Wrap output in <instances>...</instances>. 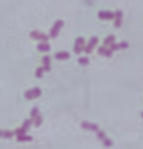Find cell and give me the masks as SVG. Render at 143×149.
<instances>
[{"label": "cell", "mask_w": 143, "mask_h": 149, "mask_svg": "<svg viewBox=\"0 0 143 149\" xmlns=\"http://www.w3.org/2000/svg\"><path fill=\"white\" fill-rule=\"evenodd\" d=\"M63 25H64V21H61V19L56 21V22H54V25H53V26H51V29H50L48 37H50V38H57V37H58V34H60V31H61V28H63Z\"/></svg>", "instance_id": "cell-1"}, {"label": "cell", "mask_w": 143, "mask_h": 149, "mask_svg": "<svg viewBox=\"0 0 143 149\" xmlns=\"http://www.w3.org/2000/svg\"><path fill=\"white\" fill-rule=\"evenodd\" d=\"M24 97H25V100H28V101H32V100H35V98H40V97H41V89H40V88H31V89L25 91Z\"/></svg>", "instance_id": "cell-2"}, {"label": "cell", "mask_w": 143, "mask_h": 149, "mask_svg": "<svg viewBox=\"0 0 143 149\" xmlns=\"http://www.w3.org/2000/svg\"><path fill=\"white\" fill-rule=\"evenodd\" d=\"M85 44H86L85 38H83V37H78V38H76V41H75L73 51H75L76 54H82V51H83V48H85Z\"/></svg>", "instance_id": "cell-3"}, {"label": "cell", "mask_w": 143, "mask_h": 149, "mask_svg": "<svg viewBox=\"0 0 143 149\" xmlns=\"http://www.w3.org/2000/svg\"><path fill=\"white\" fill-rule=\"evenodd\" d=\"M29 37H31L32 40H35V41H48V40H50V37H48L47 34L41 32V31H31Z\"/></svg>", "instance_id": "cell-4"}, {"label": "cell", "mask_w": 143, "mask_h": 149, "mask_svg": "<svg viewBox=\"0 0 143 149\" xmlns=\"http://www.w3.org/2000/svg\"><path fill=\"white\" fill-rule=\"evenodd\" d=\"M98 44V37H92L86 44H85V48H83V51L86 53V54H91L92 51H94V48H95V45Z\"/></svg>", "instance_id": "cell-5"}, {"label": "cell", "mask_w": 143, "mask_h": 149, "mask_svg": "<svg viewBox=\"0 0 143 149\" xmlns=\"http://www.w3.org/2000/svg\"><path fill=\"white\" fill-rule=\"evenodd\" d=\"M98 18L101 21H112L114 19V12H111V10H99L98 12Z\"/></svg>", "instance_id": "cell-6"}, {"label": "cell", "mask_w": 143, "mask_h": 149, "mask_svg": "<svg viewBox=\"0 0 143 149\" xmlns=\"http://www.w3.org/2000/svg\"><path fill=\"white\" fill-rule=\"evenodd\" d=\"M81 126H82L83 130H89V132H98L99 130V126L96 123H91V121H82Z\"/></svg>", "instance_id": "cell-7"}, {"label": "cell", "mask_w": 143, "mask_h": 149, "mask_svg": "<svg viewBox=\"0 0 143 149\" xmlns=\"http://www.w3.org/2000/svg\"><path fill=\"white\" fill-rule=\"evenodd\" d=\"M126 48H128V42L127 41H121V42H112L111 45H110V50L111 51H118V50H126Z\"/></svg>", "instance_id": "cell-8"}, {"label": "cell", "mask_w": 143, "mask_h": 149, "mask_svg": "<svg viewBox=\"0 0 143 149\" xmlns=\"http://www.w3.org/2000/svg\"><path fill=\"white\" fill-rule=\"evenodd\" d=\"M114 26L115 28H120L121 26V24H123V12L121 10H117V12H114Z\"/></svg>", "instance_id": "cell-9"}, {"label": "cell", "mask_w": 143, "mask_h": 149, "mask_svg": "<svg viewBox=\"0 0 143 149\" xmlns=\"http://www.w3.org/2000/svg\"><path fill=\"white\" fill-rule=\"evenodd\" d=\"M37 50H38L40 53H48V51L51 50V47H50L48 41H40V44L37 45Z\"/></svg>", "instance_id": "cell-10"}, {"label": "cell", "mask_w": 143, "mask_h": 149, "mask_svg": "<svg viewBox=\"0 0 143 149\" xmlns=\"http://www.w3.org/2000/svg\"><path fill=\"white\" fill-rule=\"evenodd\" d=\"M112 53H114V51H111L110 47H105V45H102V47L98 48V54H99V56H104V57H111Z\"/></svg>", "instance_id": "cell-11"}, {"label": "cell", "mask_w": 143, "mask_h": 149, "mask_svg": "<svg viewBox=\"0 0 143 149\" xmlns=\"http://www.w3.org/2000/svg\"><path fill=\"white\" fill-rule=\"evenodd\" d=\"M54 58L56 60H67V58H70V53H67V51H58V53L54 54Z\"/></svg>", "instance_id": "cell-12"}, {"label": "cell", "mask_w": 143, "mask_h": 149, "mask_svg": "<svg viewBox=\"0 0 143 149\" xmlns=\"http://www.w3.org/2000/svg\"><path fill=\"white\" fill-rule=\"evenodd\" d=\"M50 61H51V57H50V56H44V57H42V67H44L45 72H50V70H51Z\"/></svg>", "instance_id": "cell-13"}, {"label": "cell", "mask_w": 143, "mask_h": 149, "mask_svg": "<svg viewBox=\"0 0 143 149\" xmlns=\"http://www.w3.org/2000/svg\"><path fill=\"white\" fill-rule=\"evenodd\" d=\"M15 137H16L18 142H32V136H29V134H26V133L18 134V136H15Z\"/></svg>", "instance_id": "cell-14"}, {"label": "cell", "mask_w": 143, "mask_h": 149, "mask_svg": "<svg viewBox=\"0 0 143 149\" xmlns=\"http://www.w3.org/2000/svg\"><path fill=\"white\" fill-rule=\"evenodd\" d=\"M114 41H115V37H114V35H108V37H105V40H104V45H105V47H110Z\"/></svg>", "instance_id": "cell-15"}, {"label": "cell", "mask_w": 143, "mask_h": 149, "mask_svg": "<svg viewBox=\"0 0 143 149\" xmlns=\"http://www.w3.org/2000/svg\"><path fill=\"white\" fill-rule=\"evenodd\" d=\"M31 126H32V120H31V118H26V120L24 121V124H22L21 127H22V129H24V132L26 133V132L29 130V127H31Z\"/></svg>", "instance_id": "cell-16"}, {"label": "cell", "mask_w": 143, "mask_h": 149, "mask_svg": "<svg viewBox=\"0 0 143 149\" xmlns=\"http://www.w3.org/2000/svg\"><path fill=\"white\" fill-rule=\"evenodd\" d=\"M44 72H45V70H44L42 66H41V67H37V69H35V76H37L38 79H41V78L44 76Z\"/></svg>", "instance_id": "cell-17"}, {"label": "cell", "mask_w": 143, "mask_h": 149, "mask_svg": "<svg viewBox=\"0 0 143 149\" xmlns=\"http://www.w3.org/2000/svg\"><path fill=\"white\" fill-rule=\"evenodd\" d=\"M32 124H34V126H37V127L42 124V117H41V114H38V116H35V118L32 120Z\"/></svg>", "instance_id": "cell-18"}, {"label": "cell", "mask_w": 143, "mask_h": 149, "mask_svg": "<svg viewBox=\"0 0 143 149\" xmlns=\"http://www.w3.org/2000/svg\"><path fill=\"white\" fill-rule=\"evenodd\" d=\"M3 137H5V139H12V137H15L13 130H3Z\"/></svg>", "instance_id": "cell-19"}, {"label": "cell", "mask_w": 143, "mask_h": 149, "mask_svg": "<svg viewBox=\"0 0 143 149\" xmlns=\"http://www.w3.org/2000/svg\"><path fill=\"white\" fill-rule=\"evenodd\" d=\"M102 145H104L105 148H112V146H114V142H112L110 137H105V139L102 140Z\"/></svg>", "instance_id": "cell-20"}, {"label": "cell", "mask_w": 143, "mask_h": 149, "mask_svg": "<svg viewBox=\"0 0 143 149\" xmlns=\"http://www.w3.org/2000/svg\"><path fill=\"white\" fill-rule=\"evenodd\" d=\"M78 63H79L81 66H88V64H89V58H88V57H79V58H78Z\"/></svg>", "instance_id": "cell-21"}, {"label": "cell", "mask_w": 143, "mask_h": 149, "mask_svg": "<svg viewBox=\"0 0 143 149\" xmlns=\"http://www.w3.org/2000/svg\"><path fill=\"white\" fill-rule=\"evenodd\" d=\"M95 133H96V137H98V139H99L101 142H102V140H104V139L107 137L105 132H102V130H98V132H95Z\"/></svg>", "instance_id": "cell-22"}, {"label": "cell", "mask_w": 143, "mask_h": 149, "mask_svg": "<svg viewBox=\"0 0 143 149\" xmlns=\"http://www.w3.org/2000/svg\"><path fill=\"white\" fill-rule=\"evenodd\" d=\"M38 114H40V110H38L37 107H34V108L31 110V117H29V118H31V120H34V118H35V116H38Z\"/></svg>", "instance_id": "cell-23"}, {"label": "cell", "mask_w": 143, "mask_h": 149, "mask_svg": "<svg viewBox=\"0 0 143 149\" xmlns=\"http://www.w3.org/2000/svg\"><path fill=\"white\" fill-rule=\"evenodd\" d=\"M0 137H3V130H0Z\"/></svg>", "instance_id": "cell-24"}]
</instances>
